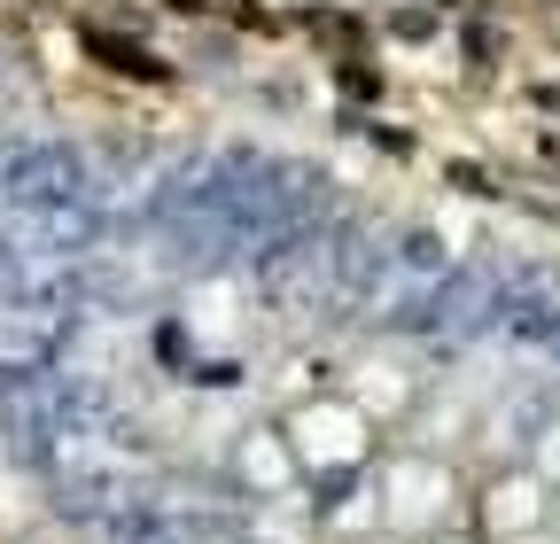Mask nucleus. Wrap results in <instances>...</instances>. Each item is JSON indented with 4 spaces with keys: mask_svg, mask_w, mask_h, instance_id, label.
Here are the masks:
<instances>
[{
    "mask_svg": "<svg viewBox=\"0 0 560 544\" xmlns=\"http://www.w3.org/2000/svg\"><path fill=\"white\" fill-rule=\"evenodd\" d=\"M94 55H102V62H117V71H132V79H164L156 62L140 55V47H125V39H102V32H94Z\"/></svg>",
    "mask_w": 560,
    "mask_h": 544,
    "instance_id": "f257e3e1",
    "label": "nucleus"
}]
</instances>
